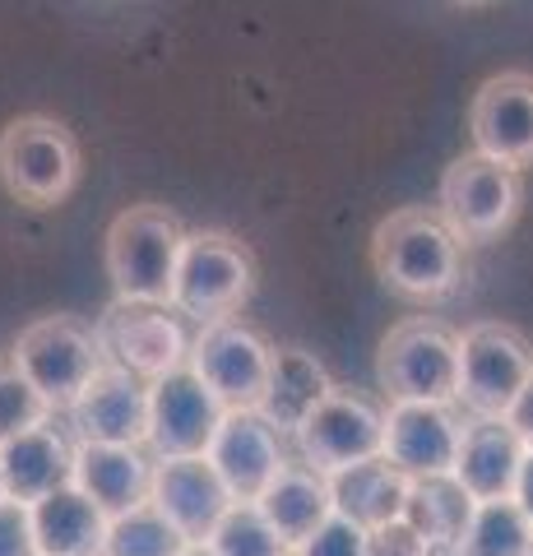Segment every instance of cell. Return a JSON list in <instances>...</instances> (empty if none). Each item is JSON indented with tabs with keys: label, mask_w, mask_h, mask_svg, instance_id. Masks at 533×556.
<instances>
[{
	"label": "cell",
	"mask_w": 533,
	"mask_h": 556,
	"mask_svg": "<svg viewBox=\"0 0 533 556\" xmlns=\"http://www.w3.org/2000/svg\"><path fill=\"white\" fill-rule=\"evenodd\" d=\"M371 269L399 302L436 306L450 302L464 283V241L432 208H399L376 223Z\"/></svg>",
	"instance_id": "1"
},
{
	"label": "cell",
	"mask_w": 533,
	"mask_h": 556,
	"mask_svg": "<svg viewBox=\"0 0 533 556\" xmlns=\"http://www.w3.org/2000/svg\"><path fill=\"white\" fill-rule=\"evenodd\" d=\"M186 228L177 214L158 204H130L107 228V278L116 288V302L130 306H172V283H177Z\"/></svg>",
	"instance_id": "2"
},
{
	"label": "cell",
	"mask_w": 533,
	"mask_h": 556,
	"mask_svg": "<svg viewBox=\"0 0 533 556\" xmlns=\"http://www.w3.org/2000/svg\"><path fill=\"white\" fill-rule=\"evenodd\" d=\"M376 380L390 404L459 408V334L427 316L394 325L376 353Z\"/></svg>",
	"instance_id": "3"
},
{
	"label": "cell",
	"mask_w": 533,
	"mask_h": 556,
	"mask_svg": "<svg viewBox=\"0 0 533 556\" xmlns=\"http://www.w3.org/2000/svg\"><path fill=\"white\" fill-rule=\"evenodd\" d=\"M10 362L20 367V376L38 390L51 413L65 408L71 413L79 404V394L93 386V376L107 367V353L98 343V329H89L75 316H42L33 320L10 348Z\"/></svg>",
	"instance_id": "4"
},
{
	"label": "cell",
	"mask_w": 533,
	"mask_h": 556,
	"mask_svg": "<svg viewBox=\"0 0 533 556\" xmlns=\"http://www.w3.org/2000/svg\"><path fill=\"white\" fill-rule=\"evenodd\" d=\"M0 186L28 208H56L79 186V144L56 116H14L0 130Z\"/></svg>",
	"instance_id": "5"
},
{
	"label": "cell",
	"mask_w": 533,
	"mask_h": 556,
	"mask_svg": "<svg viewBox=\"0 0 533 556\" xmlns=\"http://www.w3.org/2000/svg\"><path fill=\"white\" fill-rule=\"evenodd\" d=\"M255 292V255L246 241L228 232H186L177 283H172V311L204 325L237 320V311Z\"/></svg>",
	"instance_id": "6"
},
{
	"label": "cell",
	"mask_w": 533,
	"mask_h": 556,
	"mask_svg": "<svg viewBox=\"0 0 533 556\" xmlns=\"http://www.w3.org/2000/svg\"><path fill=\"white\" fill-rule=\"evenodd\" d=\"M533 380V343L506 320H478L459 334V408L478 422H506Z\"/></svg>",
	"instance_id": "7"
},
{
	"label": "cell",
	"mask_w": 533,
	"mask_h": 556,
	"mask_svg": "<svg viewBox=\"0 0 533 556\" xmlns=\"http://www.w3.org/2000/svg\"><path fill=\"white\" fill-rule=\"evenodd\" d=\"M436 204H441L436 214L450 223V232L464 247H487V241L510 232L515 218H520L524 177L483 159V153H459V159L441 172Z\"/></svg>",
	"instance_id": "8"
},
{
	"label": "cell",
	"mask_w": 533,
	"mask_h": 556,
	"mask_svg": "<svg viewBox=\"0 0 533 556\" xmlns=\"http://www.w3.org/2000/svg\"><path fill=\"white\" fill-rule=\"evenodd\" d=\"M297 455L306 468H316L320 478L348 473L357 464L381 459L385 450V408H376L367 394L339 390L306 417L297 437Z\"/></svg>",
	"instance_id": "9"
},
{
	"label": "cell",
	"mask_w": 533,
	"mask_h": 556,
	"mask_svg": "<svg viewBox=\"0 0 533 556\" xmlns=\"http://www.w3.org/2000/svg\"><path fill=\"white\" fill-rule=\"evenodd\" d=\"M274 353H279V348H274L261 329H251L246 320H218V325H204L191 339L186 367L223 399L228 413L261 408L269 371H274Z\"/></svg>",
	"instance_id": "10"
},
{
	"label": "cell",
	"mask_w": 533,
	"mask_h": 556,
	"mask_svg": "<svg viewBox=\"0 0 533 556\" xmlns=\"http://www.w3.org/2000/svg\"><path fill=\"white\" fill-rule=\"evenodd\" d=\"M223 417H228L223 399L204 386L191 367L167 371L163 380L149 386V450H153V459L210 455Z\"/></svg>",
	"instance_id": "11"
},
{
	"label": "cell",
	"mask_w": 533,
	"mask_h": 556,
	"mask_svg": "<svg viewBox=\"0 0 533 556\" xmlns=\"http://www.w3.org/2000/svg\"><path fill=\"white\" fill-rule=\"evenodd\" d=\"M98 343L112 367L140 376L144 386L186 367V357H191V339H186L177 316H167V306L116 302L107 316L98 320Z\"/></svg>",
	"instance_id": "12"
},
{
	"label": "cell",
	"mask_w": 533,
	"mask_h": 556,
	"mask_svg": "<svg viewBox=\"0 0 533 556\" xmlns=\"http://www.w3.org/2000/svg\"><path fill=\"white\" fill-rule=\"evenodd\" d=\"M473 153L502 163L510 172L533 167V75L529 70H502L478 84L469 102Z\"/></svg>",
	"instance_id": "13"
},
{
	"label": "cell",
	"mask_w": 533,
	"mask_h": 556,
	"mask_svg": "<svg viewBox=\"0 0 533 556\" xmlns=\"http://www.w3.org/2000/svg\"><path fill=\"white\" fill-rule=\"evenodd\" d=\"M459 408L445 404H390L385 408V450L381 459L408 482L450 478L464 441Z\"/></svg>",
	"instance_id": "14"
},
{
	"label": "cell",
	"mask_w": 533,
	"mask_h": 556,
	"mask_svg": "<svg viewBox=\"0 0 533 556\" xmlns=\"http://www.w3.org/2000/svg\"><path fill=\"white\" fill-rule=\"evenodd\" d=\"M204 459L214 464V473L223 478L232 501L255 506V501L269 492V482L288 468V450H283V437L255 408H232L223 417V427Z\"/></svg>",
	"instance_id": "15"
},
{
	"label": "cell",
	"mask_w": 533,
	"mask_h": 556,
	"mask_svg": "<svg viewBox=\"0 0 533 556\" xmlns=\"http://www.w3.org/2000/svg\"><path fill=\"white\" fill-rule=\"evenodd\" d=\"M149 501L186 543H210L214 529L223 525L237 501L228 496V486L214 473V464L195 455V459H153V486Z\"/></svg>",
	"instance_id": "16"
},
{
	"label": "cell",
	"mask_w": 533,
	"mask_h": 556,
	"mask_svg": "<svg viewBox=\"0 0 533 556\" xmlns=\"http://www.w3.org/2000/svg\"><path fill=\"white\" fill-rule=\"evenodd\" d=\"M79 445H135L149 450V386L122 367H102L71 408Z\"/></svg>",
	"instance_id": "17"
},
{
	"label": "cell",
	"mask_w": 533,
	"mask_h": 556,
	"mask_svg": "<svg viewBox=\"0 0 533 556\" xmlns=\"http://www.w3.org/2000/svg\"><path fill=\"white\" fill-rule=\"evenodd\" d=\"M524 455L529 450L510 431V422H478V417H469L450 478L464 486V496H469L473 506H487V501H515V482H520Z\"/></svg>",
	"instance_id": "18"
},
{
	"label": "cell",
	"mask_w": 533,
	"mask_h": 556,
	"mask_svg": "<svg viewBox=\"0 0 533 556\" xmlns=\"http://www.w3.org/2000/svg\"><path fill=\"white\" fill-rule=\"evenodd\" d=\"M0 478H5L10 501L38 506L51 492L75 482V445L65 441V431H56V422L24 431L20 441L0 445Z\"/></svg>",
	"instance_id": "19"
},
{
	"label": "cell",
	"mask_w": 533,
	"mask_h": 556,
	"mask_svg": "<svg viewBox=\"0 0 533 556\" xmlns=\"http://www.w3.org/2000/svg\"><path fill=\"white\" fill-rule=\"evenodd\" d=\"M75 486L107 519H116L149 501L153 459L135 445H75Z\"/></svg>",
	"instance_id": "20"
},
{
	"label": "cell",
	"mask_w": 533,
	"mask_h": 556,
	"mask_svg": "<svg viewBox=\"0 0 533 556\" xmlns=\"http://www.w3.org/2000/svg\"><path fill=\"white\" fill-rule=\"evenodd\" d=\"M330 394H334V380H330V371H325L320 357H312L306 348H279V353H274L265 399H261L255 413H261L279 437H297L302 422Z\"/></svg>",
	"instance_id": "21"
},
{
	"label": "cell",
	"mask_w": 533,
	"mask_h": 556,
	"mask_svg": "<svg viewBox=\"0 0 533 556\" xmlns=\"http://www.w3.org/2000/svg\"><path fill=\"white\" fill-rule=\"evenodd\" d=\"M255 506H261V515L269 519V529L292 547V556H297V547L306 543V538L334 515L330 478H320L316 468L288 459V468L269 482V492L255 501Z\"/></svg>",
	"instance_id": "22"
},
{
	"label": "cell",
	"mask_w": 533,
	"mask_h": 556,
	"mask_svg": "<svg viewBox=\"0 0 533 556\" xmlns=\"http://www.w3.org/2000/svg\"><path fill=\"white\" fill-rule=\"evenodd\" d=\"M33 510V533H38L42 556H102L107 538V515H102L79 486H61Z\"/></svg>",
	"instance_id": "23"
},
{
	"label": "cell",
	"mask_w": 533,
	"mask_h": 556,
	"mask_svg": "<svg viewBox=\"0 0 533 556\" xmlns=\"http://www.w3.org/2000/svg\"><path fill=\"white\" fill-rule=\"evenodd\" d=\"M330 496H334V510L348 515L353 525H363L367 533L394 525L404 519V501H408V478H399L385 459H371V464H357L348 473H334L330 478Z\"/></svg>",
	"instance_id": "24"
},
{
	"label": "cell",
	"mask_w": 533,
	"mask_h": 556,
	"mask_svg": "<svg viewBox=\"0 0 533 556\" xmlns=\"http://www.w3.org/2000/svg\"><path fill=\"white\" fill-rule=\"evenodd\" d=\"M473 515V501L464 496V486L455 478H427V482H408V501H404V525L422 538L427 547L450 556L464 525Z\"/></svg>",
	"instance_id": "25"
},
{
	"label": "cell",
	"mask_w": 533,
	"mask_h": 556,
	"mask_svg": "<svg viewBox=\"0 0 533 556\" xmlns=\"http://www.w3.org/2000/svg\"><path fill=\"white\" fill-rule=\"evenodd\" d=\"M529 547L533 525L524 510L515 501H487V506H473L450 556H529Z\"/></svg>",
	"instance_id": "26"
},
{
	"label": "cell",
	"mask_w": 533,
	"mask_h": 556,
	"mask_svg": "<svg viewBox=\"0 0 533 556\" xmlns=\"http://www.w3.org/2000/svg\"><path fill=\"white\" fill-rule=\"evenodd\" d=\"M186 547L191 543L153 510V501L107 519V538H102V556H181Z\"/></svg>",
	"instance_id": "27"
},
{
	"label": "cell",
	"mask_w": 533,
	"mask_h": 556,
	"mask_svg": "<svg viewBox=\"0 0 533 556\" xmlns=\"http://www.w3.org/2000/svg\"><path fill=\"white\" fill-rule=\"evenodd\" d=\"M210 547H214V556H292V547L269 529L261 506H242V501L223 515Z\"/></svg>",
	"instance_id": "28"
},
{
	"label": "cell",
	"mask_w": 533,
	"mask_h": 556,
	"mask_svg": "<svg viewBox=\"0 0 533 556\" xmlns=\"http://www.w3.org/2000/svg\"><path fill=\"white\" fill-rule=\"evenodd\" d=\"M51 422V404L20 376L10 357H0V445L20 441L24 431H38Z\"/></svg>",
	"instance_id": "29"
},
{
	"label": "cell",
	"mask_w": 533,
	"mask_h": 556,
	"mask_svg": "<svg viewBox=\"0 0 533 556\" xmlns=\"http://www.w3.org/2000/svg\"><path fill=\"white\" fill-rule=\"evenodd\" d=\"M367 529L363 525H353L348 515H330L325 525L306 538V543L297 547V556H367Z\"/></svg>",
	"instance_id": "30"
},
{
	"label": "cell",
	"mask_w": 533,
	"mask_h": 556,
	"mask_svg": "<svg viewBox=\"0 0 533 556\" xmlns=\"http://www.w3.org/2000/svg\"><path fill=\"white\" fill-rule=\"evenodd\" d=\"M0 556H42L33 533V510L20 501H0Z\"/></svg>",
	"instance_id": "31"
},
{
	"label": "cell",
	"mask_w": 533,
	"mask_h": 556,
	"mask_svg": "<svg viewBox=\"0 0 533 556\" xmlns=\"http://www.w3.org/2000/svg\"><path fill=\"white\" fill-rule=\"evenodd\" d=\"M367 556H432V547H427L404 519H394V525L376 529L367 538Z\"/></svg>",
	"instance_id": "32"
},
{
	"label": "cell",
	"mask_w": 533,
	"mask_h": 556,
	"mask_svg": "<svg viewBox=\"0 0 533 556\" xmlns=\"http://www.w3.org/2000/svg\"><path fill=\"white\" fill-rule=\"evenodd\" d=\"M506 422H510V431L524 441V450H533V380L520 390V399L510 404V413H506Z\"/></svg>",
	"instance_id": "33"
},
{
	"label": "cell",
	"mask_w": 533,
	"mask_h": 556,
	"mask_svg": "<svg viewBox=\"0 0 533 556\" xmlns=\"http://www.w3.org/2000/svg\"><path fill=\"white\" fill-rule=\"evenodd\" d=\"M515 506L524 510V519L533 525V450L524 455V468H520V482H515Z\"/></svg>",
	"instance_id": "34"
},
{
	"label": "cell",
	"mask_w": 533,
	"mask_h": 556,
	"mask_svg": "<svg viewBox=\"0 0 533 556\" xmlns=\"http://www.w3.org/2000/svg\"><path fill=\"white\" fill-rule=\"evenodd\" d=\"M181 556H214V547H210V543H191V547H186Z\"/></svg>",
	"instance_id": "35"
},
{
	"label": "cell",
	"mask_w": 533,
	"mask_h": 556,
	"mask_svg": "<svg viewBox=\"0 0 533 556\" xmlns=\"http://www.w3.org/2000/svg\"><path fill=\"white\" fill-rule=\"evenodd\" d=\"M0 501H10V496H5V478H0Z\"/></svg>",
	"instance_id": "36"
},
{
	"label": "cell",
	"mask_w": 533,
	"mask_h": 556,
	"mask_svg": "<svg viewBox=\"0 0 533 556\" xmlns=\"http://www.w3.org/2000/svg\"><path fill=\"white\" fill-rule=\"evenodd\" d=\"M529 556H533V547H529Z\"/></svg>",
	"instance_id": "37"
}]
</instances>
